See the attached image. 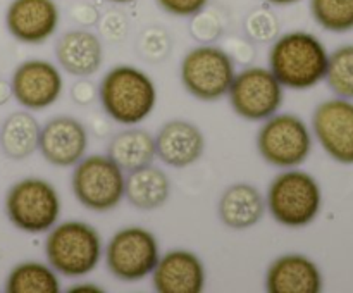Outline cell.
<instances>
[{
	"label": "cell",
	"instance_id": "obj_1",
	"mask_svg": "<svg viewBox=\"0 0 353 293\" xmlns=\"http://www.w3.org/2000/svg\"><path fill=\"white\" fill-rule=\"evenodd\" d=\"M327 54L323 41L307 31L279 34L269 50V69L285 88L309 90L326 76Z\"/></svg>",
	"mask_w": 353,
	"mask_h": 293
},
{
	"label": "cell",
	"instance_id": "obj_2",
	"mask_svg": "<svg viewBox=\"0 0 353 293\" xmlns=\"http://www.w3.org/2000/svg\"><path fill=\"white\" fill-rule=\"evenodd\" d=\"M99 99L110 119L123 126H137L154 112L157 86L141 69L119 64L102 78Z\"/></svg>",
	"mask_w": 353,
	"mask_h": 293
},
{
	"label": "cell",
	"instance_id": "obj_3",
	"mask_svg": "<svg viewBox=\"0 0 353 293\" xmlns=\"http://www.w3.org/2000/svg\"><path fill=\"white\" fill-rule=\"evenodd\" d=\"M103 247L99 231L85 221H65L48 230L47 262L65 278L86 276L99 265Z\"/></svg>",
	"mask_w": 353,
	"mask_h": 293
},
{
	"label": "cell",
	"instance_id": "obj_4",
	"mask_svg": "<svg viewBox=\"0 0 353 293\" xmlns=\"http://www.w3.org/2000/svg\"><path fill=\"white\" fill-rule=\"evenodd\" d=\"M265 205L271 216L283 226H309L321 212L323 190L312 174L290 168L271 181Z\"/></svg>",
	"mask_w": 353,
	"mask_h": 293
},
{
	"label": "cell",
	"instance_id": "obj_5",
	"mask_svg": "<svg viewBox=\"0 0 353 293\" xmlns=\"http://www.w3.org/2000/svg\"><path fill=\"white\" fill-rule=\"evenodd\" d=\"M6 212L10 223L24 233H48L61 217V196L47 179L31 176L10 186Z\"/></svg>",
	"mask_w": 353,
	"mask_h": 293
},
{
	"label": "cell",
	"instance_id": "obj_6",
	"mask_svg": "<svg viewBox=\"0 0 353 293\" xmlns=\"http://www.w3.org/2000/svg\"><path fill=\"white\" fill-rule=\"evenodd\" d=\"M236 69L230 52L212 43L192 48L183 57L179 78L190 95L203 102H214L228 95Z\"/></svg>",
	"mask_w": 353,
	"mask_h": 293
},
{
	"label": "cell",
	"instance_id": "obj_7",
	"mask_svg": "<svg viewBox=\"0 0 353 293\" xmlns=\"http://www.w3.org/2000/svg\"><path fill=\"white\" fill-rule=\"evenodd\" d=\"M124 171L109 155H86L74 164L71 188L83 207L95 212L112 210L124 199Z\"/></svg>",
	"mask_w": 353,
	"mask_h": 293
},
{
	"label": "cell",
	"instance_id": "obj_8",
	"mask_svg": "<svg viewBox=\"0 0 353 293\" xmlns=\"http://www.w3.org/2000/svg\"><path fill=\"white\" fill-rule=\"evenodd\" d=\"M257 148L268 164L279 169L302 165L312 152V131L295 114H278L262 121Z\"/></svg>",
	"mask_w": 353,
	"mask_h": 293
},
{
	"label": "cell",
	"instance_id": "obj_9",
	"mask_svg": "<svg viewBox=\"0 0 353 293\" xmlns=\"http://www.w3.org/2000/svg\"><path fill=\"white\" fill-rule=\"evenodd\" d=\"M230 103L245 121H265L274 116L285 100V86L274 72L262 65H248L234 74L230 86Z\"/></svg>",
	"mask_w": 353,
	"mask_h": 293
},
{
	"label": "cell",
	"instance_id": "obj_10",
	"mask_svg": "<svg viewBox=\"0 0 353 293\" xmlns=\"http://www.w3.org/2000/svg\"><path fill=\"white\" fill-rule=\"evenodd\" d=\"M161 257L155 234L141 226L123 228L105 247V264L110 274L123 281H140L152 274Z\"/></svg>",
	"mask_w": 353,
	"mask_h": 293
},
{
	"label": "cell",
	"instance_id": "obj_11",
	"mask_svg": "<svg viewBox=\"0 0 353 293\" xmlns=\"http://www.w3.org/2000/svg\"><path fill=\"white\" fill-rule=\"evenodd\" d=\"M312 131L323 150L340 164H353V102L330 99L316 107Z\"/></svg>",
	"mask_w": 353,
	"mask_h": 293
},
{
	"label": "cell",
	"instance_id": "obj_12",
	"mask_svg": "<svg viewBox=\"0 0 353 293\" xmlns=\"http://www.w3.org/2000/svg\"><path fill=\"white\" fill-rule=\"evenodd\" d=\"M12 97L28 110H43L55 103L64 90L59 68L43 59L24 61L10 78Z\"/></svg>",
	"mask_w": 353,
	"mask_h": 293
},
{
	"label": "cell",
	"instance_id": "obj_13",
	"mask_svg": "<svg viewBox=\"0 0 353 293\" xmlns=\"http://www.w3.org/2000/svg\"><path fill=\"white\" fill-rule=\"evenodd\" d=\"M61 10L55 0H12L6 10V26L21 43H43L57 31Z\"/></svg>",
	"mask_w": 353,
	"mask_h": 293
},
{
	"label": "cell",
	"instance_id": "obj_14",
	"mask_svg": "<svg viewBox=\"0 0 353 293\" xmlns=\"http://www.w3.org/2000/svg\"><path fill=\"white\" fill-rule=\"evenodd\" d=\"M86 148L88 131L76 117H52L45 126H41L38 150L48 164L71 168L85 157Z\"/></svg>",
	"mask_w": 353,
	"mask_h": 293
},
{
	"label": "cell",
	"instance_id": "obj_15",
	"mask_svg": "<svg viewBox=\"0 0 353 293\" xmlns=\"http://www.w3.org/2000/svg\"><path fill=\"white\" fill-rule=\"evenodd\" d=\"M205 265L190 250H169L159 257L152 271V285L159 293H202L205 290Z\"/></svg>",
	"mask_w": 353,
	"mask_h": 293
},
{
	"label": "cell",
	"instance_id": "obj_16",
	"mask_svg": "<svg viewBox=\"0 0 353 293\" xmlns=\"http://www.w3.org/2000/svg\"><path fill=\"white\" fill-rule=\"evenodd\" d=\"M155 152L171 168H188L205 152V137L196 124L186 119H171L162 124L155 137Z\"/></svg>",
	"mask_w": 353,
	"mask_h": 293
},
{
	"label": "cell",
	"instance_id": "obj_17",
	"mask_svg": "<svg viewBox=\"0 0 353 293\" xmlns=\"http://www.w3.org/2000/svg\"><path fill=\"white\" fill-rule=\"evenodd\" d=\"M324 279L319 265L302 254H286L271 262L265 272L269 293H319Z\"/></svg>",
	"mask_w": 353,
	"mask_h": 293
},
{
	"label": "cell",
	"instance_id": "obj_18",
	"mask_svg": "<svg viewBox=\"0 0 353 293\" xmlns=\"http://www.w3.org/2000/svg\"><path fill=\"white\" fill-rule=\"evenodd\" d=\"M55 57L65 72L76 78H88L102 65V41L93 31L71 30L59 38Z\"/></svg>",
	"mask_w": 353,
	"mask_h": 293
},
{
	"label": "cell",
	"instance_id": "obj_19",
	"mask_svg": "<svg viewBox=\"0 0 353 293\" xmlns=\"http://www.w3.org/2000/svg\"><path fill=\"white\" fill-rule=\"evenodd\" d=\"M265 200L262 193L248 183H236L224 190L217 203L221 221L231 230H248L262 219Z\"/></svg>",
	"mask_w": 353,
	"mask_h": 293
},
{
	"label": "cell",
	"instance_id": "obj_20",
	"mask_svg": "<svg viewBox=\"0 0 353 293\" xmlns=\"http://www.w3.org/2000/svg\"><path fill=\"white\" fill-rule=\"evenodd\" d=\"M171 195V181L162 169L148 164L128 172L124 181V196L133 207L154 210L164 205Z\"/></svg>",
	"mask_w": 353,
	"mask_h": 293
},
{
	"label": "cell",
	"instance_id": "obj_21",
	"mask_svg": "<svg viewBox=\"0 0 353 293\" xmlns=\"http://www.w3.org/2000/svg\"><path fill=\"white\" fill-rule=\"evenodd\" d=\"M107 155L123 169L124 172L137 171L152 164L157 157L155 152V137H152L147 130L137 126H128L119 131L110 140Z\"/></svg>",
	"mask_w": 353,
	"mask_h": 293
},
{
	"label": "cell",
	"instance_id": "obj_22",
	"mask_svg": "<svg viewBox=\"0 0 353 293\" xmlns=\"http://www.w3.org/2000/svg\"><path fill=\"white\" fill-rule=\"evenodd\" d=\"M41 126L28 110L12 112L0 128V147L12 161H23L38 150Z\"/></svg>",
	"mask_w": 353,
	"mask_h": 293
},
{
	"label": "cell",
	"instance_id": "obj_23",
	"mask_svg": "<svg viewBox=\"0 0 353 293\" xmlns=\"http://www.w3.org/2000/svg\"><path fill=\"white\" fill-rule=\"evenodd\" d=\"M9 293H59L61 281L50 264L38 261H26L17 264L9 272L6 281Z\"/></svg>",
	"mask_w": 353,
	"mask_h": 293
},
{
	"label": "cell",
	"instance_id": "obj_24",
	"mask_svg": "<svg viewBox=\"0 0 353 293\" xmlns=\"http://www.w3.org/2000/svg\"><path fill=\"white\" fill-rule=\"evenodd\" d=\"M310 14L323 30L331 33L353 30V0H310Z\"/></svg>",
	"mask_w": 353,
	"mask_h": 293
},
{
	"label": "cell",
	"instance_id": "obj_25",
	"mask_svg": "<svg viewBox=\"0 0 353 293\" xmlns=\"http://www.w3.org/2000/svg\"><path fill=\"white\" fill-rule=\"evenodd\" d=\"M324 79L334 95L353 99V45H343L330 54Z\"/></svg>",
	"mask_w": 353,
	"mask_h": 293
},
{
	"label": "cell",
	"instance_id": "obj_26",
	"mask_svg": "<svg viewBox=\"0 0 353 293\" xmlns=\"http://www.w3.org/2000/svg\"><path fill=\"white\" fill-rule=\"evenodd\" d=\"M243 30L252 41L271 43L279 37V19L271 7H255L245 16Z\"/></svg>",
	"mask_w": 353,
	"mask_h": 293
},
{
	"label": "cell",
	"instance_id": "obj_27",
	"mask_svg": "<svg viewBox=\"0 0 353 293\" xmlns=\"http://www.w3.org/2000/svg\"><path fill=\"white\" fill-rule=\"evenodd\" d=\"M138 50H140L141 57L148 62L157 64V62L164 61L171 52V38H169L168 31L159 26L147 28L138 41Z\"/></svg>",
	"mask_w": 353,
	"mask_h": 293
},
{
	"label": "cell",
	"instance_id": "obj_28",
	"mask_svg": "<svg viewBox=\"0 0 353 293\" xmlns=\"http://www.w3.org/2000/svg\"><path fill=\"white\" fill-rule=\"evenodd\" d=\"M190 33H192L193 40L200 41L202 45L212 43L223 34V23L219 19V14L207 10V7L200 12L193 14L192 23H190Z\"/></svg>",
	"mask_w": 353,
	"mask_h": 293
},
{
	"label": "cell",
	"instance_id": "obj_29",
	"mask_svg": "<svg viewBox=\"0 0 353 293\" xmlns=\"http://www.w3.org/2000/svg\"><path fill=\"white\" fill-rule=\"evenodd\" d=\"M164 12L178 17H192L193 14L205 9L209 0H157Z\"/></svg>",
	"mask_w": 353,
	"mask_h": 293
},
{
	"label": "cell",
	"instance_id": "obj_30",
	"mask_svg": "<svg viewBox=\"0 0 353 293\" xmlns=\"http://www.w3.org/2000/svg\"><path fill=\"white\" fill-rule=\"evenodd\" d=\"M100 31H102L103 37L110 41L123 40L124 34H126L128 31L126 17H124L121 12L112 10V12L107 14V16L102 19V23H100Z\"/></svg>",
	"mask_w": 353,
	"mask_h": 293
},
{
	"label": "cell",
	"instance_id": "obj_31",
	"mask_svg": "<svg viewBox=\"0 0 353 293\" xmlns=\"http://www.w3.org/2000/svg\"><path fill=\"white\" fill-rule=\"evenodd\" d=\"M71 95L76 103L88 105L93 100V97H95V86H93V83L90 81V79L79 78V81H76L74 86H72Z\"/></svg>",
	"mask_w": 353,
	"mask_h": 293
},
{
	"label": "cell",
	"instance_id": "obj_32",
	"mask_svg": "<svg viewBox=\"0 0 353 293\" xmlns=\"http://www.w3.org/2000/svg\"><path fill=\"white\" fill-rule=\"evenodd\" d=\"M68 292H71V293H74V292H92V293L99 292V293H102L103 290L100 288V286H97L95 283H78V285L68 288Z\"/></svg>",
	"mask_w": 353,
	"mask_h": 293
},
{
	"label": "cell",
	"instance_id": "obj_33",
	"mask_svg": "<svg viewBox=\"0 0 353 293\" xmlns=\"http://www.w3.org/2000/svg\"><path fill=\"white\" fill-rule=\"evenodd\" d=\"M12 97V88H10V81L6 79H0V105L9 102V99Z\"/></svg>",
	"mask_w": 353,
	"mask_h": 293
},
{
	"label": "cell",
	"instance_id": "obj_34",
	"mask_svg": "<svg viewBox=\"0 0 353 293\" xmlns=\"http://www.w3.org/2000/svg\"><path fill=\"white\" fill-rule=\"evenodd\" d=\"M269 6H292V3L300 2V0H264Z\"/></svg>",
	"mask_w": 353,
	"mask_h": 293
},
{
	"label": "cell",
	"instance_id": "obj_35",
	"mask_svg": "<svg viewBox=\"0 0 353 293\" xmlns=\"http://www.w3.org/2000/svg\"><path fill=\"white\" fill-rule=\"evenodd\" d=\"M109 2H114V3H130V2H133V0H109Z\"/></svg>",
	"mask_w": 353,
	"mask_h": 293
}]
</instances>
